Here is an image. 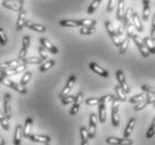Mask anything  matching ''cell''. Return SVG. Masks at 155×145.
I'll return each mask as SVG.
<instances>
[{"label":"cell","mask_w":155,"mask_h":145,"mask_svg":"<svg viewBox=\"0 0 155 145\" xmlns=\"http://www.w3.org/2000/svg\"><path fill=\"white\" fill-rule=\"evenodd\" d=\"M21 63H22V60H20V59L8 60V61L1 63V64H0V71H6V69H8V68H11V67H14V66H17V65L21 64Z\"/></svg>","instance_id":"19"},{"label":"cell","mask_w":155,"mask_h":145,"mask_svg":"<svg viewBox=\"0 0 155 145\" xmlns=\"http://www.w3.org/2000/svg\"><path fill=\"white\" fill-rule=\"evenodd\" d=\"M2 7L14 11H19L22 9V5L19 4L18 1H2Z\"/></svg>","instance_id":"18"},{"label":"cell","mask_w":155,"mask_h":145,"mask_svg":"<svg viewBox=\"0 0 155 145\" xmlns=\"http://www.w3.org/2000/svg\"><path fill=\"white\" fill-rule=\"evenodd\" d=\"M96 32L95 27H86V26H81V30H79V34L81 35H93Z\"/></svg>","instance_id":"35"},{"label":"cell","mask_w":155,"mask_h":145,"mask_svg":"<svg viewBox=\"0 0 155 145\" xmlns=\"http://www.w3.org/2000/svg\"><path fill=\"white\" fill-rule=\"evenodd\" d=\"M106 143L107 144H112V145H120V144H127L130 145L133 144L132 140H130L128 137H124V138H118V137H107L106 138Z\"/></svg>","instance_id":"12"},{"label":"cell","mask_w":155,"mask_h":145,"mask_svg":"<svg viewBox=\"0 0 155 145\" xmlns=\"http://www.w3.org/2000/svg\"><path fill=\"white\" fill-rule=\"evenodd\" d=\"M29 45H30V37H29V36H25L24 39H22V47H21L20 53L18 55V58L20 60L25 59L26 56H27V53H28V49H29Z\"/></svg>","instance_id":"7"},{"label":"cell","mask_w":155,"mask_h":145,"mask_svg":"<svg viewBox=\"0 0 155 145\" xmlns=\"http://www.w3.org/2000/svg\"><path fill=\"white\" fill-rule=\"evenodd\" d=\"M79 24H81V26H86V27H95L97 22L94 19H81V20H79Z\"/></svg>","instance_id":"38"},{"label":"cell","mask_w":155,"mask_h":145,"mask_svg":"<svg viewBox=\"0 0 155 145\" xmlns=\"http://www.w3.org/2000/svg\"><path fill=\"white\" fill-rule=\"evenodd\" d=\"M135 124H136V120H135V118H130V120H128L126 127L124 130V137H130V133L133 132V130H134V127H135Z\"/></svg>","instance_id":"24"},{"label":"cell","mask_w":155,"mask_h":145,"mask_svg":"<svg viewBox=\"0 0 155 145\" xmlns=\"http://www.w3.org/2000/svg\"><path fill=\"white\" fill-rule=\"evenodd\" d=\"M5 144H6V142H5L4 137L0 135V145H5Z\"/></svg>","instance_id":"54"},{"label":"cell","mask_w":155,"mask_h":145,"mask_svg":"<svg viewBox=\"0 0 155 145\" xmlns=\"http://www.w3.org/2000/svg\"><path fill=\"white\" fill-rule=\"evenodd\" d=\"M83 96H84V94H83L81 92H79L77 95L75 96L74 105L71 106V116H75V115L78 113V110H79V106H81V102H83Z\"/></svg>","instance_id":"11"},{"label":"cell","mask_w":155,"mask_h":145,"mask_svg":"<svg viewBox=\"0 0 155 145\" xmlns=\"http://www.w3.org/2000/svg\"><path fill=\"white\" fill-rule=\"evenodd\" d=\"M99 103H101L99 102V98H87L85 104L87 106H95V105H98Z\"/></svg>","instance_id":"47"},{"label":"cell","mask_w":155,"mask_h":145,"mask_svg":"<svg viewBox=\"0 0 155 145\" xmlns=\"http://www.w3.org/2000/svg\"><path fill=\"white\" fill-rule=\"evenodd\" d=\"M81 145H86L89 141V134H88V130L85 126H81Z\"/></svg>","instance_id":"29"},{"label":"cell","mask_w":155,"mask_h":145,"mask_svg":"<svg viewBox=\"0 0 155 145\" xmlns=\"http://www.w3.org/2000/svg\"><path fill=\"white\" fill-rule=\"evenodd\" d=\"M133 12H134V11H133V8L128 7L127 9H125L123 19H122L124 27H126V26L128 25V22H130V19H132V15H133Z\"/></svg>","instance_id":"27"},{"label":"cell","mask_w":155,"mask_h":145,"mask_svg":"<svg viewBox=\"0 0 155 145\" xmlns=\"http://www.w3.org/2000/svg\"><path fill=\"white\" fill-rule=\"evenodd\" d=\"M134 25L133 24H130V22H128V25L126 26V36L127 37H130V38H132V36L134 35Z\"/></svg>","instance_id":"44"},{"label":"cell","mask_w":155,"mask_h":145,"mask_svg":"<svg viewBox=\"0 0 155 145\" xmlns=\"http://www.w3.org/2000/svg\"><path fill=\"white\" fill-rule=\"evenodd\" d=\"M130 38L126 36L123 41H120V46H118V48H120V50H118V51H120V54H125V53H126L127 48H128V45H130Z\"/></svg>","instance_id":"32"},{"label":"cell","mask_w":155,"mask_h":145,"mask_svg":"<svg viewBox=\"0 0 155 145\" xmlns=\"http://www.w3.org/2000/svg\"><path fill=\"white\" fill-rule=\"evenodd\" d=\"M145 101L147 102V104H153L155 102V94H150V93H146V96H145Z\"/></svg>","instance_id":"50"},{"label":"cell","mask_w":155,"mask_h":145,"mask_svg":"<svg viewBox=\"0 0 155 145\" xmlns=\"http://www.w3.org/2000/svg\"><path fill=\"white\" fill-rule=\"evenodd\" d=\"M39 41H40V44H41V46L42 47H45L48 51H50L51 54H58V49H57V47H55L53 45V44L50 43L49 40L47 38H40L39 39Z\"/></svg>","instance_id":"17"},{"label":"cell","mask_w":155,"mask_h":145,"mask_svg":"<svg viewBox=\"0 0 155 145\" xmlns=\"http://www.w3.org/2000/svg\"><path fill=\"white\" fill-rule=\"evenodd\" d=\"M21 137H22V126L18 124L15 128V138L14 143L15 145H19L21 143Z\"/></svg>","instance_id":"25"},{"label":"cell","mask_w":155,"mask_h":145,"mask_svg":"<svg viewBox=\"0 0 155 145\" xmlns=\"http://www.w3.org/2000/svg\"><path fill=\"white\" fill-rule=\"evenodd\" d=\"M115 97H116V96L112 95V94H109V95H105V96H103V97H101V98H99V102L106 104V103L112 102V101H113Z\"/></svg>","instance_id":"45"},{"label":"cell","mask_w":155,"mask_h":145,"mask_svg":"<svg viewBox=\"0 0 155 145\" xmlns=\"http://www.w3.org/2000/svg\"><path fill=\"white\" fill-rule=\"evenodd\" d=\"M96 123H97V116L96 114L92 113L89 116V127H88V134L89 138H94L96 135Z\"/></svg>","instance_id":"10"},{"label":"cell","mask_w":155,"mask_h":145,"mask_svg":"<svg viewBox=\"0 0 155 145\" xmlns=\"http://www.w3.org/2000/svg\"><path fill=\"white\" fill-rule=\"evenodd\" d=\"M143 41H144L145 46H146V48L148 49L150 54H155V45L151 37H144V38H143Z\"/></svg>","instance_id":"28"},{"label":"cell","mask_w":155,"mask_h":145,"mask_svg":"<svg viewBox=\"0 0 155 145\" xmlns=\"http://www.w3.org/2000/svg\"><path fill=\"white\" fill-rule=\"evenodd\" d=\"M27 68V65L24 64V63H21V64L17 65V66H14V67L11 68H8L6 71H0L2 76H6V77H9V76H12V75H17L21 71H24Z\"/></svg>","instance_id":"4"},{"label":"cell","mask_w":155,"mask_h":145,"mask_svg":"<svg viewBox=\"0 0 155 145\" xmlns=\"http://www.w3.org/2000/svg\"><path fill=\"white\" fill-rule=\"evenodd\" d=\"M27 20V12L26 10L22 8L21 10L18 11V18H17V26H16V28H17L18 31H20L22 30V28L25 27V22Z\"/></svg>","instance_id":"8"},{"label":"cell","mask_w":155,"mask_h":145,"mask_svg":"<svg viewBox=\"0 0 155 145\" xmlns=\"http://www.w3.org/2000/svg\"><path fill=\"white\" fill-rule=\"evenodd\" d=\"M22 63L26 65H38L41 64L42 59L40 57H29V58L26 57L25 59H22Z\"/></svg>","instance_id":"30"},{"label":"cell","mask_w":155,"mask_h":145,"mask_svg":"<svg viewBox=\"0 0 155 145\" xmlns=\"http://www.w3.org/2000/svg\"><path fill=\"white\" fill-rule=\"evenodd\" d=\"M59 25L61 26V27H71V28L81 27L79 20H71V19H65V20H60Z\"/></svg>","instance_id":"23"},{"label":"cell","mask_w":155,"mask_h":145,"mask_svg":"<svg viewBox=\"0 0 155 145\" xmlns=\"http://www.w3.org/2000/svg\"><path fill=\"white\" fill-rule=\"evenodd\" d=\"M19 4H21V5H24V0H17Z\"/></svg>","instance_id":"56"},{"label":"cell","mask_w":155,"mask_h":145,"mask_svg":"<svg viewBox=\"0 0 155 145\" xmlns=\"http://www.w3.org/2000/svg\"><path fill=\"white\" fill-rule=\"evenodd\" d=\"M142 91L145 93H150V94H155V87H152L150 85H143L141 87Z\"/></svg>","instance_id":"49"},{"label":"cell","mask_w":155,"mask_h":145,"mask_svg":"<svg viewBox=\"0 0 155 145\" xmlns=\"http://www.w3.org/2000/svg\"><path fill=\"white\" fill-rule=\"evenodd\" d=\"M30 138V141L32 142H38V143H42V144H49L50 143V137L49 136H47V135H40V134H34L29 136Z\"/></svg>","instance_id":"14"},{"label":"cell","mask_w":155,"mask_h":145,"mask_svg":"<svg viewBox=\"0 0 155 145\" xmlns=\"http://www.w3.org/2000/svg\"><path fill=\"white\" fill-rule=\"evenodd\" d=\"M56 64V61L54 59H49V60H47V61H45L44 64L40 66V68H39V71H41V73H45V71H47L48 69H50V68L53 67L54 65Z\"/></svg>","instance_id":"34"},{"label":"cell","mask_w":155,"mask_h":145,"mask_svg":"<svg viewBox=\"0 0 155 145\" xmlns=\"http://www.w3.org/2000/svg\"><path fill=\"white\" fill-rule=\"evenodd\" d=\"M116 6V0H108V4H107V11L112 12L113 9Z\"/></svg>","instance_id":"51"},{"label":"cell","mask_w":155,"mask_h":145,"mask_svg":"<svg viewBox=\"0 0 155 145\" xmlns=\"http://www.w3.org/2000/svg\"><path fill=\"white\" fill-rule=\"evenodd\" d=\"M98 120L102 124L106 122V107L104 103L98 104Z\"/></svg>","instance_id":"26"},{"label":"cell","mask_w":155,"mask_h":145,"mask_svg":"<svg viewBox=\"0 0 155 145\" xmlns=\"http://www.w3.org/2000/svg\"><path fill=\"white\" fill-rule=\"evenodd\" d=\"M125 12V2L124 0H118L117 1V11H116V19L118 21H122Z\"/></svg>","instance_id":"20"},{"label":"cell","mask_w":155,"mask_h":145,"mask_svg":"<svg viewBox=\"0 0 155 145\" xmlns=\"http://www.w3.org/2000/svg\"><path fill=\"white\" fill-rule=\"evenodd\" d=\"M105 27H106V29H107V32H108L109 37H110V38H112V40H113L114 45L118 47V46H120V37L116 35V31L114 30L113 26H112L110 21H105Z\"/></svg>","instance_id":"6"},{"label":"cell","mask_w":155,"mask_h":145,"mask_svg":"<svg viewBox=\"0 0 155 145\" xmlns=\"http://www.w3.org/2000/svg\"><path fill=\"white\" fill-rule=\"evenodd\" d=\"M0 84L7 86V87H10V88L20 93V94H26L27 93V89H26L25 86H22L21 84H18V83H15V81L7 78L6 76H2V75H0Z\"/></svg>","instance_id":"1"},{"label":"cell","mask_w":155,"mask_h":145,"mask_svg":"<svg viewBox=\"0 0 155 145\" xmlns=\"http://www.w3.org/2000/svg\"><path fill=\"white\" fill-rule=\"evenodd\" d=\"M112 124L113 126H118L120 125V115H118V107H120V101L115 97L112 101Z\"/></svg>","instance_id":"2"},{"label":"cell","mask_w":155,"mask_h":145,"mask_svg":"<svg viewBox=\"0 0 155 145\" xmlns=\"http://www.w3.org/2000/svg\"><path fill=\"white\" fill-rule=\"evenodd\" d=\"M132 38H133V40H134L135 45L137 46L138 50L141 51L142 56L146 57V58H147V57L150 56V51H148V49L146 48V46H145V44H144V41H143V39H142L141 37L137 35V34H134V35L132 36Z\"/></svg>","instance_id":"3"},{"label":"cell","mask_w":155,"mask_h":145,"mask_svg":"<svg viewBox=\"0 0 155 145\" xmlns=\"http://www.w3.org/2000/svg\"><path fill=\"white\" fill-rule=\"evenodd\" d=\"M116 78L117 81H118V84H120V86L123 88V91L125 93H130V86H128V84H127L126 79H125V75H124V73L120 69H118V71H116Z\"/></svg>","instance_id":"9"},{"label":"cell","mask_w":155,"mask_h":145,"mask_svg":"<svg viewBox=\"0 0 155 145\" xmlns=\"http://www.w3.org/2000/svg\"><path fill=\"white\" fill-rule=\"evenodd\" d=\"M0 124H1V126L4 127L5 131H8L9 130V120H8V117L5 115V113H2L1 110H0Z\"/></svg>","instance_id":"33"},{"label":"cell","mask_w":155,"mask_h":145,"mask_svg":"<svg viewBox=\"0 0 155 145\" xmlns=\"http://www.w3.org/2000/svg\"><path fill=\"white\" fill-rule=\"evenodd\" d=\"M75 83H76V76H74V75H73V76H71V77L68 78V81H67V83H66L65 87H64L63 91L59 93V98L60 99L71 93V88H73V87H74V85H75Z\"/></svg>","instance_id":"5"},{"label":"cell","mask_w":155,"mask_h":145,"mask_svg":"<svg viewBox=\"0 0 155 145\" xmlns=\"http://www.w3.org/2000/svg\"><path fill=\"white\" fill-rule=\"evenodd\" d=\"M32 74H31V71H26L25 74H24V76H22V78H21V81H20V84L22 86H27V84L29 83V81H30V78H31Z\"/></svg>","instance_id":"37"},{"label":"cell","mask_w":155,"mask_h":145,"mask_svg":"<svg viewBox=\"0 0 155 145\" xmlns=\"http://www.w3.org/2000/svg\"><path fill=\"white\" fill-rule=\"evenodd\" d=\"M151 38L153 41H155V14L153 16V21H152V28H151Z\"/></svg>","instance_id":"52"},{"label":"cell","mask_w":155,"mask_h":145,"mask_svg":"<svg viewBox=\"0 0 155 145\" xmlns=\"http://www.w3.org/2000/svg\"><path fill=\"white\" fill-rule=\"evenodd\" d=\"M155 134V118L153 120V122H152V125L150 126V128H148V131L146 132V138H151L153 137Z\"/></svg>","instance_id":"41"},{"label":"cell","mask_w":155,"mask_h":145,"mask_svg":"<svg viewBox=\"0 0 155 145\" xmlns=\"http://www.w3.org/2000/svg\"><path fill=\"white\" fill-rule=\"evenodd\" d=\"M74 99H75V96H71V95H66L65 97L61 98V104L63 105H68V104H71V103H74Z\"/></svg>","instance_id":"43"},{"label":"cell","mask_w":155,"mask_h":145,"mask_svg":"<svg viewBox=\"0 0 155 145\" xmlns=\"http://www.w3.org/2000/svg\"><path fill=\"white\" fill-rule=\"evenodd\" d=\"M144 5H150V0H143V6Z\"/></svg>","instance_id":"55"},{"label":"cell","mask_w":155,"mask_h":145,"mask_svg":"<svg viewBox=\"0 0 155 145\" xmlns=\"http://www.w3.org/2000/svg\"><path fill=\"white\" fill-rule=\"evenodd\" d=\"M145 96H146V94H137V95L133 96V97L130 99V102L132 103V104H136V103L143 101V99L145 98Z\"/></svg>","instance_id":"42"},{"label":"cell","mask_w":155,"mask_h":145,"mask_svg":"<svg viewBox=\"0 0 155 145\" xmlns=\"http://www.w3.org/2000/svg\"><path fill=\"white\" fill-rule=\"evenodd\" d=\"M7 43H8L7 36H6V34H5L4 29L0 28V44H1L2 46H5V45H6Z\"/></svg>","instance_id":"46"},{"label":"cell","mask_w":155,"mask_h":145,"mask_svg":"<svg viewBox=\"0 0 155 145\" xmlns=\"http://www.w3.org/2000/svg\"><path fill=\"white\" fill-rule=\"evenodd\" d=\"M148 104H147V102L146 101H143V102H138V103H136V105L134 106V110H144L145 107L147 106Z\"/></svg>","instance_id":"48"},{"label":"cell","mask_w":155,"mask_h":145,"mask_svg":"<svg viewBox=\"0 0 155 145\" xmlns=\"http://www.w3.org/2000/svg\"><path fill=\"white\" fill-rule=\"evenodd\" d=\"M115 93H116V98L118 99L120 102H125V101H126V96H125L126 93L124 92L123 88H122L120 85L115 86Z\"/></svg>","instance_id":"31"},{"label":"cell","mask_w":155,"mask_h":145,"mask_svg":"<svg viewBox=\"0 0 155 145\" xmlns=\"http://www.w3.org/2000/svg\"><path fill=\"white\" fill-rule=\"evenodd\" d=\"M132 20H133V25H134L135 28L137 29L138 32H142L144 30V27H143L141 21V18H140L137 12H133V15H132Z\"/></svg>","instance_id":"21"},{"label":"cell","mask_w":155,"mask_h":145,"mask_svg":"<svg viewBox=\"0 0 155 145\" xmlns=\"http://www.w3.org/2000/svg\"><path fill=\"white\" fill-rule=\"evenodd\" d=\"M150 12H151V9H150V5H144V8H143V20L144 21H147L148 18H150Z\"/></svg>","instance_id":"40"},{"label":"cell","mask_w":155,"mask_h":145,"mask_svg":"<svg viewBox=\"0 0 155 145\" xmlns=\"http://www.w3.org/2000/svg\"><path fill=\"white\" fill-rule=\"evenodd\" d=\"M124 25L123 24H120L118 25V27H117V30H116V35L118 36V37H120V36H123V34H124Z\"/></svg>","instance_id":"53"},{"label":"cell","mask_w":155,"mask_h":145,"mask_svg":"<svg viewBox=\"0 0 155 145\" xmlns=\"http://www.w3.org/2000/svg\"><path fill=\"white\" fill-rule=\"evenodd\" d=\"M31 126H32V118H30V117L26 118L25 125H24V127H22V135H24L25 137L29 138V136H30V131H31Z\"/></svg>","instance_id":"22"},{"label":"cell","mask_w":155,"mask_h":145,"mask_svg":"<svg viewBox=\"0 0 155 145\" xmlns=\"http://www.w3.org/2000/svg\"><path fill=\"white\" fill-rule=\"evenodd\" d=\"M25 27H28L29 29H31V30H35V31H37V32H45V31H46V29H47L44 25H40V24H36V22L29 21V20H26Z\"/></svg>","instance_id":"15"},{"label":"cell","mask_w":155,"mask_h":145,"mask_svg":"<svg viewBox=\"0 0 155 145\" xmlns=\"http://www.w3.org/2000/svg\"><path fill=\"white\" fill-rule=\"evenodd\" d=\"M102 2V0H93V2L91 4V6L88 7V9H87V12L89 15H92V14H94L95 12V10L98 8V6H99V4Z\"/></svg>","instance_id":"36"},{"label":"cell","mask_w":155,"mask_h":145,"mask_svg":"<svg viewBox=\"0 0 155 145\" xmlns=\"http://www.w3.org/2000/svg\"><path fill=\"white\" fill-rule=\"evenodd\" d=\"M89 69H92L94 73H96V74H98L99 76H102V77H108V71H106V69H104V68H102L101 66H98L97 64H95V63H91L89 64Z\"/></svg>","instance_id":"16"},{"label":"cell","mask_w":155,"mask_h":145,"mask_svg":"<svg viewBox=\"0 0 155 145\" xmlns=\"http://www.w3.org/2000/svg\"><path fill=\"white\" fill-rule=\"evenodd\" d=\"M38 53H39V56L41 58L42 60H46L48 58V50L45 48V47L42 46H39L38 47Z\"/></svg>","instance_id":"39"},{"label":"cell","mask_w":155,"mask_h":145,"mask_svg":"<svg viewBox=\"0 0 155 145\" xmlns=\"http://www.w3.org/2000/svg\"><path fill=\"white\" fill-rule=\"evenodd\" d=\"M10 101H11V95L9 94V93H6L4 96V113H5V115L8 117V120L11 117Z\"/></svg>","instance_id":"13"}]
</instances>
